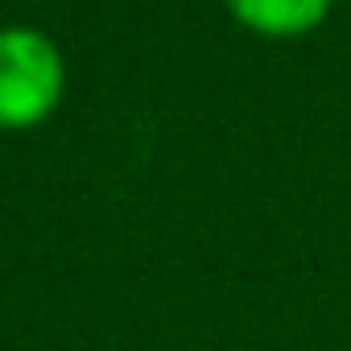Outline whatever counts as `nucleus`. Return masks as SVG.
Here are the masks:
<instances>
[{"label":"nucleus","mask_w":351,"mask_h":351,"mask_svg":"<svg viewBox=\"0 0 351 351\" xmlns=\"http://www.w3.org/2000/svg\"><path fill=\"white\" fill-rule=\"evenodd\" d=\"M66 91L62 50L29 25L0 29V128L21 132L54 116Z\"/></svg>","instance_id":"f257e3e1"},{"label":"nucleus","mask_w":351,"mask_h":351,"mask_svg":"<svg viewBox=\"0 0 351 351\" xmlns=\"http://www.w3.org/2000/svg\"><path fill=\"white\" fill-rule=\"evenodd\" d=\"M228 9L261 38H302L326 21L330 0H228Z\"/></svg>","instance_id":"f03ea898"}]
</instances>
